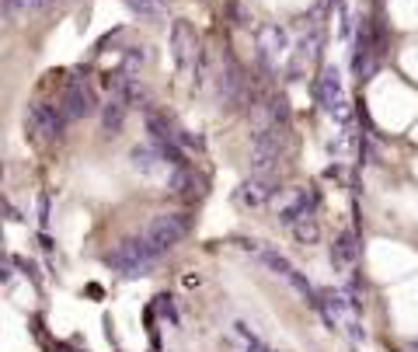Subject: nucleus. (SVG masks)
<instances>
[{
    "instance_id": "f257e3e1",
    "label": "nucleus",
    "mask_w": 418,
    "mask_h": 352,
    "mask_svg": "<svg viewBox=\"0 0 418 352\" xmlns=\"http://www.w3.org/2000/svg\"><path fill=\"white\" fill-rule=\"evenodd\" d=\"M161 255H164V251L143 234V237H125L115 251L105 255V265H108L112 272L125 276V279H140V276H150V272L161 265Z\"/></svg>"
},
{
    "instance_id": "f03ea898",
    "label": "nucleus",
    "mask_w": 418,
    "mask_h": 352,
    "mask_svg": "<svg viewBox=\"0 0 418 352\" xmlns=\"http://www.w3.org/2000/svg\"><path fill=\"white\" fill-rule=\"evenodd\" d=\"M283 143H286L283 126H261L251 132V175H276Z\"/></svg>"
},
{
    "instance_id": "7ed1b4c3",
    "label": "nucleus",
    "mask_w": 418,
    "mask_h": 352,
    "mask_svg": "<svg viewBox=\"0 0 418 352\" xmlns=\"http://www.w3.org/2000/svg\"><path fill=\"white\" fill-rule=\"evenodd\" d=\"M67 112H63V105H49V101H32L28 108H25V126L28 132L42 140V143H56V140H63V132H67Z\"/></svg>"
},
{
    "instance_id": "20e7f679",
    "label": "nucleus",
    "mask_w": 418,
    "mask_h": 352,
    "mask_svg": "<svg viewBox=\"0 0 418 352\" xmlns=\"http://www.w3.org/2000/svg\"><path fill=\"white\" fill-rule=\"evenodd\" d=\"M171 56H174V67L181 77L188 74H203V52H199V35L188 21H174L171 25Z\"/></svg>"
},
{
    "instance_id": "39448f33",
    "label": "nucleus",
    "mask_w": 418,
    "mask_h": 352,
    "mask_svg": "<svg viewBox=\"0 0 418 352\" xmlns=\"http://www.w3.org/2000/svg\"><path fill=\"white\" fill-rule=\"evenodd\" d=\"M192 230V217L188 213H157L154 220L147 223V237L161 248V251H171L174 244H181Z\"/></svg>"
},
{
    "instance_id": "423d86ee",
    "label": "nucleus",
    "mask_w": 418,
    "mask_h": 352,
    "mask_svg": "<svg viewBox=\"0 0 418 352\" xmlns=\"http://www.w3.org/2000/svg\"><path fill=\"white\" fill-rule=\"evenodd\" d=\"M60 105H63L67 119H87V115L101 112L98 94H94V88H91V81H87V77H70V81H67V88H63Z\"/></svg>"
},
{
    "instance_id": "0eeeda50",
    "label": "nucleus",
    "mask_w": 418,
    "mask_h": 352,
    "mask_svg": "<svg viewBox=\"0 0 418 352\" xmlns=\"http://www.w3.org/2000/svg\"><path fill=\"white\" fill-rule=\"evenodd\" d=\"M276 192H279V178L276 175H251L248 181H241V188L234 192V199H237V206H244V210H258V206H265Z\"/></svg>"
},
{
    "instance_id": "6e6552de",
    "label": "nucleus",
    "mask_w": 418,
    "mask_h": 352,
    "mask_svg": "<svg viewBox=\"0 0 418 352\" xmlns=\"http://www.w3.org/2000/svg\"><path fill=\"white\" fill-rule=\"evenodd\" d=\"M317 98L321 105L332 112V115H345V91H341V74L334 67H324L321 70V81H317Z\"/></svg>"
},
{
    "instance_id": "1a4fd4ad",
    "label": "nucleus",
    "mask_w": 418,
    "mask_h": 352,
    "mask_svg": "<svg viewBox=\"0 0 418 352\" xmlns=\"http://www.w3.org/2000/svg\"><path fill=\"white\" fill-rule=\"evenodd\" d=\"M317 213V192L314 188H296L293 192V199L279 210V223H286L293 227L296 220H303V217H314Z\"/></svg>"
},
{
    "instance_id": "9d476101",
    "label": "nucleus",
    "mask_w": 418,
    "mask_h": 352,
    "mask_svg": "<svg viewBox=\"0 0 418 352\" xmlns=\"http://www.w3.org/2000/svg\"><path fill=\"white\" fill-rule=\"evenodd\" d=\"M216 94H220V101L223 105H237L241 101V94H244V70L227 56V67H223V74L216 77Z\"/></svg>"
},
{
    "instance_id": "9b49d317",
    "label": "nucleus",
    "mask_w": 418,
    "mask_h": 352,
    "mask_svg": "<svg viewBox=\"0 0 418 352\" xmlns=\"http://www.w3.org/2000/svg\"><path fill=\"white\" fill-rule=\"evenodd\" d=\"M328 259H332L334 272H349V268L356 265V259H359V237H356V230H341V234L334 237Z\"/></svg>"
},
{
    "instance_id": "f8f14e48",
    "label": "nucleus",
    "mask_w": 418,
    "mask_h": 352,
    "mask_svg": "<svg viewBox=\"0 0 418 352\" xmlns=\"http://www.w3.org/2000/svg\"><path fill=\"white\" fill-rule=\"evenodd\" d=\"M129 164H132V171H140V175H157L167 161H164V154H161L157 143H143V147H132V150H129Z\"/></svg>"
},
{
    "instance_id": "ddd939ff",
    "label": "nucleus",
    "mask_w": 418,
    "mask_h": 352,
    "mask_svg": "<svg viewBox=\"0 0 418 352\" xmlns=\"http://www.w3.org/2000/svg\"><path fill=\"white\" fill-rule=\"evenodd\" d=\"M125 108H129V101H125L123 94H112V98L101 105V130L108 132V136H115V132L123 130Z\"/></svg>"
},
{
    "instance_id": "4468645a",
    "label": "nucleus",
    "mask_w": 418,
    "mask_h": 352,
    "mask_svg": "<svg viewBox=\"0 0 418 352\" xmlns=\"http://www.w3.org/2000/svg\"><path fill=\"white\" fill-rule=\"evenodd\" d=\"M286 283H290L293 290H296V293H300V297H303V300H307V304H310L314 310H321L324 297H321V293H317V290H314V286L307 283V276H303V272H296V268H293L290 276H286Z\"/></svg>"
},
{
    "instance_id": "2eb2a0df",
    "label": "nucleus",
    "mask_w": 418,
    "mask_h": 352,
    "mask_svg": "<svg viewBox=\"0 0 418 352\" xmlns=\"http://www.w3.org/2000/svg\"><path fill=\"white\" fill-rule=\"evenodd\" d=\"M293 237L300 244H317L321 241V227H317V217H303V220L293 223Z\"/></svg>"
},
{
    "instance_id": "dca6fc26",
    "label": "nucleus",
    "mask_w": 418,
    "mask_h": 352,
    "mask_svg": "<svg viewBox=\"0 0 418 352\" xmlns=\"http://www.w3.org/2000/svg\"><path fill=\"white\" fill-rule=\"evenodd\" d=\"M258 259H261V265H269L276 276H283V279H286V276L293 272L290 259H286V255H279V251H269V248H261V251H258Z\"/></svg>"
},
{
    "instance_id": "f3484780",
    "label": "nucleus",
    "mask_w": 418,
    "mask_h": 352,
    "mask_svg": "<svg viewBox=\"0 0 418 352\" xmlns=\"http://www.w3.org/2000/svg\"><path fill=\"white\" fill-rule=\"evenodd\" d=\"M125 4H129L132 14H140L147 21H157L161 18V0H125Z\"/></svg>"
},
{
    "instance_id": "a211bd4d",
    "label": "nucleus",
    "mask_w": 418,
    "mask_h": 352,
    "mask_svg": "<svg viewBox=\"0 0 418 352\" xmlns=\"http://www.w3.org/2000/svg\"><path fill=\"white\" fill-rule=\"evenodd\" d=\"M4 4V18L7 21H18L25 11H35V0H0Z\"/></svg>"
},
{
    "instance_id": "6ab92c4d",
    "label": "nucleus",
    "mask_w": 418,
    "mask_h": 352,
    "mask_svg": "<svg viewBox=\"0 0 418 352\" xmlns=\"http://www.w3.org/2000/svg\"><path fill=\"white\" fill-rule=\"evenodd\" d=\"M234 328H237V335H241V339L248 342V352H269V346H265V342H261V339H258V335L251 331V328L244 324V321H237Z\"/></svg>"
},
{
    "instance_id": "aec40b11",
    "label": "nucleus",
    "mask_w": 418,
    "mask_h": 352,
    "mask_svg": "<svg viewBox=\"0 0 418 352\" xmlns=\"http://www.w3.org/2000/svg\"><path fill=\"white\" fill-rule=\"evenodd\" d=\"M349 335H352V342H366V331H363V324L356 317L349 321Z\"/></svg>"
},
{
    "instance_id": "412c9836",
    "label": "nucleus",
    "mask_w": 418,
    "mask_h": 352,
    "mask_svg": "<svg viewBox=\"0 0 418 352\" xmlns=\"http://www.w3.org/2000/svg\"><path fill=\"white\" fill-rule=\"evenodd\" d=\"M39 220L42 227H49V195H39Z\"/></svg>"
},
{
    "instance_id": "4be33fe9",
    "label": "nucleus",
    "mask_w": 418,
    "mask_h": 352,
    "mask_svg": "<svg viewBox=\"0 0 418 352\" xmlns=\"http://www.w3.org/2000/svg\"><path fill=\"white\" fill-rule=\"evenodd\" d=\"M161 310H164V317H171V324H178V314H174V307H171L167 297H161Z\"/></svg>"
},
{
    "instance_id": "5701e85b",
    "label": "nucleus",
    "mask_w": 418,
    "mask_h": 352,
    "mask_svg": "<svg viewBox=\"0 0 418 352\" xmlns=\"http://www.w3.org/2000/svg\"><path fill=\"white\" fill-rule=\"evenodd\" d=\"M18 265L28 272V279H32V283H39V268H35V265H32V262H18Z\"/></svg>"
},
{
    "instance_id": "b1692460",
    "label": "nucleus",
    "mask_w": 418,
    "mask_h": 352,
    "mask_svg": "<svg viewBox=\"0 0 418 352\" xmlns=\"http://www.w3.org/2000/svg\"><path fill=\"white\" fill-rule=\"evenodd\" d=\"M7 220H11V223H18V220H21V213H18V210H14L11 203H7Z\"/></svg>"
},
{
    "instance_id": "393cba45",
    "label": "nucleus",
    "mask_w": 418,
    "mask_h": 352,
    "mask_svg": "<svg viewBox=\"0 0 418 352\" xmlns=\"http://www.w3.org/2000/svg\"><path fill=\"white\" fill-rule=\"evenodd\" d=\"M56 0H35V11H45V7H52Z\"/></svg>"
}]
</instances>
